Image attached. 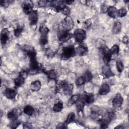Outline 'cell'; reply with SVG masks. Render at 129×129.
<instances>
[{"label": "cell", "instance_id": "obj_6", "mask_svg": "<svg viewBox=\"0 0 129 129\" xmlns=\"http://www.w3.org/2000/svg\"><path fill=\"white\" fill-rule=\"evenodd\" d=\"M17 94V90L16 88H7L4 91V95L8 99L14 98Z\"/></svg>", "mask_w": 129, "mask_h": 129}, {"label": "cell", "instance_id": "obj_45", "mask_svg": "<svg viewBox=\"0 0 129 129\" xmlns=\"http://www.w3.org/2000/svg\"><path fill=\"white\" fill-rule=\"evenodd\" d=\"M123 127H122V126L121 125H119V126H117L116 127H115L114 128H122Z\"/></svg>", "mask_w": 129, "mask_h": 129}, {"label": "cell", "instance_id": "obj_20", "mask_svg": "<svg viewBox=\"0 0 129 129\" xmlns=\"http://www.w3.org/2000/svg\"><path fill=\"white\" fill-rule=\"evenodd\" d=\"M90 116L92 119L95 121H100L102 118V115L100 113H99V112L91 111Z\"/></svg>", "mask_w": 129, "mask_h": 129}, {"label": "cell", "instance_id": "obj_2", "mask_svg": "<svg viewBox=\"0 0 129 129\" xmlns=\"http://www.w3.org/2000/svg\"><path fill=\"white\" fill-rule=\"evenodd\" d=\"M74 27V22L71 17L66 16L64 19L62 23V31H67L69 32Z\"/></svg>", "mask_w": 129, "mask_h": 129}, {"label": "cell", "instance_id": "obj_42", "mask_svg": "<svg viewBox=\"0 0 129 129\" xmlns=\"http://www.w3.org/2000/svg\"><path fill=\"white\" fill-rule=\"evenodd\" d=\"M28 74H29V72L27 71H22L20 73V74L21 76H22L25 79L27 77Z\"/></svg>", "mask_w": 129, "mask_h": 129}, {"label": "cell", "instance_id": "obj_4", "mask_svg": "<svg viewBox=\"0 0 129 129\" xmlns=\"http://www.w3.org/2000/svg\"><path fill=\"white\" fill-rule=\"evenodd\" d=\"M39 70V66L36 60V58L30 59L29 72L31 74H34L38 72Z\"/></svg>", "mask_w": 129, "mask_h": 129}, {"label": "cell", "instance_id": "obj_28", "mask_svg": "<svg viewBox=\"0 0 129 129\" xmlns=\"http://www.w3.org/2000/svg\"><path fill=\"white\" fill-rule=\"evenodd\" d=\"M79 99V96L78 95H72L69 100L68 104L70 105H72L74 104H75L77 103V102L78 101Z\"/></svg>", "mask_w": 129, "mask_h": 129}, {"label": "cell", "instance_id": "obj_33", "mask_svg": "<svg viewBox=\"0 0 129 129\" xmlns=\"http://www.w3.org/2000/svg\"><path fill=\"white\" fill-rule=\"evenodd\" d=\"M116 69L119 73H121L124 69V66L121 61H117L116 62Z\"/></svg>", "mask_w": 129, "mask_h": 129}, {"label": "cell", "instance_id": "obj_8", "mask_svg": "<svg viewBox=\"0 0 129 129\" xmlns=\"http://www.w3.org/2000/svg\"><path fill=\"white\" fill-rule=\"evenodd\" d=\"M23 49L24 51L26 52L30 59L35 58L36 52L33 47L30 46L25 45L23 47Z\"/></svg>", "mask_w": 129, "mask_h": 129}, {"label": "cell", "instance_id": "obj_43", "mask_svg": "<svg viewBox=\"0 0 129 129\" xmlns=\"http://www.w3.org/2000/svg\"><path fill=\"white\" fill-rule=\"evenodd\" d=\"M122 41L125 44H127L128 42V38L127 36H124L122 39Z\"/></svg>", "mask_w": 129, "mask_h": 129}, {"label": "cell", "instance_id": "obj_10", "mask_svg": "<svg viewBox=\"0 0 129 129\" xmlns=\"http://www.w3.org/2000/svg\"><path fill=\"white\" fill-rule=\"evenodd\" d=\"M29 20L31 25L34 26L37 24L38 21V14L36 11L33 10L29 14Z\"/></svg>", "mask_w": 129, "mask_h": 129}, {"label": "cell", "instance_id": "obj_35", "mask_svg": "<svg viewBox=\"0 0 129 129\" xmlns=\"http://www.w3.org/2000/svg\"><path fill=\"white\" fill-rule=\"evenodd\" d=\"M92 20L91 19H87L83 23V26H84V27L86 29H89L91 26H92Z\"/></svg>", "mask_w": 129, "mask_h": 129}, {"label": "cell", "instance_id": "obj_7", "mask_svg": "<svg viewBox=\"0 0 129 129\" xmlns=\"http://www.w3.org/2000/svg\"><path fill=\"white\" fill-rule=\"evenodd\" d=\"M123 99L121 94L119 93L117 94L115 97L113 98L112 100V105L113 107L115 108L119 107L121 106L122 103H123Z\"/></svg>", "mask_w": 129, "mask_h": 129}, {"label": "cell", "instance_id": "obj_3", "mask_svg": "<svg viewBox=\"0 0 129 129\" xmlns=\"http://www.w3.org/2000/svg\"><path fill=\"white\" fill-rule=\"evenodd\" d=\"M74 36L76 41L79 43H81L86 38V32L81 29H78L74 32Z\"/></svg>", "mask_w": 129, "mask_h": 129}, {"label": "cell", "instance_id": "obj_16", "mask_svg": "<svg viewBox=\"0 0 129 129\" xmlns=\"http://www.w3.org/2000/svg\"><path fill=\"white\" fill-rule=\"evenodd\" d=\"M82 100L87 104L92 103L94 101V95L92 93L86 94L83 96Z\"/></svg>", "mask_w": 129, "mask_h": 129}, {"label": "cell", "instance_id": "obj_40", "mask_svg": "<svg viewBox=\"0 0 129 129\" xmlns=\"http://www.w3.org/2000/svg\"><path fill=\"white\" fill-rule=\"evenodd\" d=\"M107 10H108V7L105 5H103L101 6V9H100V11L101 13H106L107 12Z\"/></svg>", "mask_w": 129, "mask_h": 129}, {"label": "cell", "instance_id": "obj_19", "mask_svg": "<svg viewBox=\"0 0 129 129\" xmlns=\"http://www.w3.org/2000/svg\"><path fill=\"white\" fill-rule=\"evenodd\" d=\"M30 88L32 91H38L41 88V82L38 80L33 82L31 84Z\"/></svg>", "mask_w": 129, "mask_h": 129}, {"label": "cell", "instance_id": "obj_26", "mask_svg": "<svg viewBox=\"0 0 129 129\" xmlns=\"http://www.w3.org/2000/svg\"><path fill=\"white\" fill-rule=\"evenodd\" d=\"M63 108V103L61 101H59L57 103L54 104L53 107V110L55 112H59L61 111Z\"/></svg>", "mask_w": 129, "mask_h": 129}, {"label": "cell", "instance_id": "obj_21", "mask_svg": "<svg viewBox=\"0 0 129 129\" xmlns=\"http://www.w3.org/2000/svg\"><path fill=\"white\" fill-rule=\"evenodd\" d=\"M116 8L114 7V6H110L109 8H108L107 10V13L109 16L112 18H116V16H117L116 15Z\"/></svg>", "mask_w": 129, "mask_h": 129}, {"label": "cell", "instance_id": "obj_27", "mask_svg": "<svg viewBox=\"0 0 129 129\" xmlns=\"http://www.w3.org/2000/svg\"><path fill=\"white\" fill-rule=\"evenodd\" d=\"M39 32L41 33V35H47L49 29L47 28V27L43 24H42L39 27Z\"/></svg>", "mask_w": 129, "mask_h": 129}, {"label": "cell", "instance_id": "obj_34", "mask_svg": "<svg viewBox=\"0 0 129 129\" xmlns=\"http://www.w3.org/2000/svg\"><path fill=\"white\" fill-rule=\"evenodd\" d=\"M85 83V80L83 76L78 78L76 80V84L78 86H81Z\"/></svg>", "mask_w": 129, "mask_h": 129}, {"label": "cell", "instance_id": "obj_30", "mask_svg": "<svg viewBox=\"0 0 129 129\" xmlns=\"http://www.w3.org/2000/svg\"><path fill=\"white\" fill-rule=\"evenodd\" d=\"M119 51V46L117 45H114L111 47V48L109 49V52L111 55H115L118 53Z\"/></svg>", "mask_w": 129, "mask_h": 129}, {"label": "cell", "instance_id": "obj_36", "mask_svg": "<svg viewBox=\"0 0 129 129\" xmlns=\"http://www.w3.org/2000/svg\"><path fill=\"white\" fill-rule=\"evenodd\" d=\"M23 27H21V26H18L15 30H14V34L16 36L18 37L19 36L20 34L21 33V32L23 31Z\"/></svg>", "mask_w": 129, "mask_h": 129}, {"label": "cell", "instance_id": "obj_24", "mask_svg": "<svg viewBox=\"0 0 129 129\" xmlns=\"http://www.w3.org/2000/svg\"><path fill=\"white\" fill-rule=\"evenodd\" d=\"M45 73L47 75L48 78L51 80H55L57 77V75L55 72L53 70H50L47 71H45Z\"/></svg>", "mask_w": 129, "mask_h": 129}, {"label": "cell", "instance_id": "obj_31", "mask_svg": "<svg viewBox=\"0 0 129 129\" xmlns=\"http://www.w3.org/2000/svg\"><path fill=\"white\" fill-rule=\"evenodd\" d=\"M83 77L85 80V82H89V81H90L92 79L93 75L90 71H87L85 73V74L83 76Z\"/></svg>", "mask_w": 129, "mask_h": 129}, {"label": "cell", "instance_id": "obj_29", "mask_svg": "<svg viewBox=\"0 0 129 129\" xmlns=\"http://www.w3.org/2000/svg\"><path fill=\"white\" fill-rule=\"evenodd\" d=\"M126 13H127V11L124 8H120L117 10L116 11V15L119 17H124L126 15Z\"/></svg>", "mask_w": 129, "mask_h": 129}, {"label": "cell", "instance_id": "obj_17", "mask_svg": "<svg viewBox=\"0 0 129 129\" xmlns=\"http://www.w3.org/2000/svg\"><path fill=\"white\" fill-rule=\"evenodd\" d=\"M74 86L72 84H67L63 89V91L65 95L67 96H70L73 91Z\"/></svg>", "mask_w": 129, "mask_h": 129}, {"label": "cell", "instance_id": "obj_25", "mask_svg": "<svg viewBox=\"0 0 129 129\" xmlns=\"http://www.w3.org/2000/svg\"><path fill=\"white\" fill-rule=\"evenodd\" d=\"M34 111V109L33 108V107L32 106L29 105H27L24 108V113L29 116H31L33 114Z\"/></svg>", "mask_w": 129, "mask_h": 129}, {"label": "cell", "instance_id": "obj_11", "mask_svg": "<svg viewBox=\"0 0 129 129\" xmlns=\"http://www.w3.org/2000/svg\"><path fill=\"white\" fill-rule=\"evenodd\" d=\"M9 38V31L7 28H4L1 33V42L2 45L5 44Z\"/></svg>", "mask_w": 129, "mask_h": 129}, {"label": "cell", "instance_id": "obj_14", "mask_svg": "<svg viewBox=\"0 0 129 129\" xmlns=\"http://www.w3.org/2000/svg\"><path fill=\"white\" fill-rule=\"evenodd\" d=\"M102 73L107 78H109L114 75L110 67L106 64H104L102 68Z\"/></svg>", "mask_w": 129, "mask_h": 129}, {"label": "cell", "instance_id": "obj_39", "mask_svg": "<svg viewBox=\"0 0 129 129\" xmlns=\"http://www.w3.org/2000/svg\"><path fill=\"white\" fill-rule=\"evenodd\" d=\"M46 54L47 55V56H48V57H52V56H53L54 54V52L53 51H52L51 49H47L46 51Z\"/></svg>", "mask_w": 129, "mask_h": 129}, {"label": "cell", "instance_id": "obj_37", "mask_svg": "<svg viewBox=\"0 0 129 129\" xmlns=\"http://www.w3.org/2000/svg\"><path fill=\"white\" fill-rule=\"evenodd\" d=\"M61 11L62 12L63 14L65 15H66L67 16H69V15L70 14V9H69V8L67 6H66Z\"/></svg>", "mask_w": 129, "mask_h": 129}, {"label": "cell", "instance_id": "obj_44", "mask_svg": "<svg viewBox=\"0 0 129 129\" xmlns=\"http://www.w3.org/2000/svg\"><path fill=\"white\" fill-rule=\"evenodd\" d=\"M65 3L66 4H71L72 3H73V1H65Z\"/></svg>", "mask_w": 129, "mask_h": 129}, {"label": "cell", "instance_id": "obj_5", "mask_svg": "<svg viewBox=\"0 0 129 129\" xmlns=\"http://www.w3.org/2000/svg\"><path fill=\"white\" fill-rule=\"evenodd\" d=\"M33 4L31 1H26L22 3V8L26 14H29L33 10Z\"/></svg>", "mask_w": 129, "mask_h": 129}, {"label": "cell", "instance_id": "obj_22", "mask_svg": "<svg viewBox=\"0 0 129 129\" xmlns=\"http://www.w3.org/2000/svg\"><path fill=\"white\" fill-rule=\"evenodd\" d=\"M121 29V24L119 22H116L112 28V33L114 34L118 33Z\"/></svg>", "mask_w": 129, "mask_h": 129}, {"label": "cell", "instance_id": "obj_12", "mask_svg": "<svg viewBox=\"0 0 129 129\" xmlns=\"http://www.w3.org/2000/svg\"><path fill=\"white\" fill-rule=\"evenodd\" d=\"M72 36V34L67 31H61L59 36V41L61 43H63L69 40Z\"/></svg>", "mask_w": 129, "mask_h": 129}, {"label": "cell", "instance_id": "obj_13", "mask_svg": "<svg viewBox=\"0 0 129 129\" xmlns=\"http://www.w3.org/2000/svg\"><path fill=\"white\" fill-rule=\"evenodd\" d=\"M19 115V111L16 108L12 109L11 111L9 112L7 114V117L9 119L11 120L17 119Z\"/></svg>", "mask_w": 129, "mask_h": 129}, {"label": "cell", "instance_id": "obj_9", "mask_svg": "<svg viewBox=\"0 0 129 129\" xmlns=\"http://www.w3.org/2000/svg\"><path fill=\"white\" fill-rule=\"evenodd\" d=\"M88 48L85 44H80L79 45L76 49L75 51L76 53L80 56H83L85 55L88 52Z\"/></svg>", "mask_w": 129, "mask_h": 129}, {"label": "cell", "instance_id": "obj_1", "mask_svg": "<svg viewBox=\"0 0 129 129\" xmlns=\"http://www.w3.org/2000/svg\"><path fill=\"white\" fill-rule=\"evenodd\" d=\"M76 54L75 49L72 45L64 47L63 48L61 58L63 60H67L70 58L75 56Z\"/></svg>", "mask_w": 129, "mask_h": 129}, {"label": "cell", "instance_id": "obj_23", "mask_svg": "<svg viewBox=\"0 0 129 129\" xmlns=\"http://www.w3.org/2000/svg\"><path fill=\"white\" fill-rule=\"evenodd\" d=\"M75 113L74 112H71L68 114L64 124L66 125H67L68 124H70L71 122H73L75 120Z\"/></svg>", "mask_w": 129, "mask_h": 129}, {"label": "cell", "instance_id": "obj_15", "mask_svg": "<svg viewBox=\"0 0 129 129\" xmlns=\"http://www.w3.org/2000/svg\"><path fill=\"white\" fill-rule=\"evenodd\" d=\"M109 90L110 89L109 85L107 83H104L100 87L98 93L100 95H105L108 93Z\"/></svg>", "mask_w": 129, "mask_h": 129}, {"label": "cell", "instance_id": "obj_38", "mask_svg": "<svg viewBox=\"0 0 129 129\" xmlns=\"http://www.w3.org/2000/svg\"><path fill=\"white\" fill-rule=\"evenodd\" d=\"M48 3H49V1H39L38 2V6L40 7H44L47 5Z\"/></svg>", "mask_w": 129, "mask_h": 129}, {"label": "cell", "instance_id": "obj_32", "mask_svg": "<svg viewBox=\"0 0 129 129\" xmlns=\"http://www.w3.org/2000/svg\"><path fill=\"white\" fill-rule=\"evenodd\" d=\"M40 44L41 45H45L48 42V37L46 35H41L39 39Z\"/></svg>", "mask_w": 129, "mask_h": 129}, {"label": "cell", "instance_id": "obj_18", "mask_svg": "<svg viewBox=\"0 0 129 129\" xmlns=\"http://www.w3.org/2000/svg\"><path fill=\"white\" fill-rule=\"evenodd\" d=\"M25 78L21 76L20 74L14 80V83L17 87H19L21 86L24 83Z\"/></svg>", "mask_w": 129, "mask_h": 129}, {"label": "cell", "instance_id": "obj_41", "mask_svg": "<svg viewBox=\"0 0 129 129\" xmlns=\"http://www.w3.org/2000/svg\"><path fill=\"white\" fill-rule=\"evenodd\" d=\"M12 2V1H3L1 2V5L4 7H7L9 4H10Z\"/></svg>", "mask_w": 129, "mask_h": 129}]
</instances>
